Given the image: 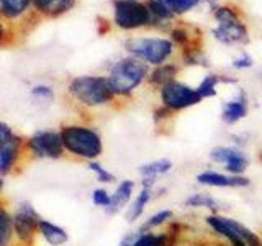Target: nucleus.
I'll return each instance as SVG.
<instances>
[{"label": "nucleus", "instance_id": "nucleus-1", "mask_svg": "<svg viewBox=\"0 0 262 246\" xmlns=\"http://www.w3.org/2000/svg\"><path fill=\"white\" fill-rule=\"evenodd\" d=\"M64 150L72 158L97 161L103 154V141L95 128L84 125H64L59 131Z\"/></svg>", "mask_w": 262, "mask_h": 246}, {"label": "nucleus", "instance_id": "nucleus-2", "mask_svg": "<svg viewBox=\"0 0 262 246\" xmlns=\"http://www.w3.org/2000/svg\"><path fill=\"white\" fill-rule=\"evenodd\" d=\"M149 77L147 64L138 57H123L113 64L108 74V82L115 97L131 95L135 90Z\"/></svg>", "mask_w": 262, "mask_h": 246}, {"label": "nucleus", "instance_id": "nucleus-3", "mask_svg": "<svg viewBox=\"0 0 262 246\" xmlns=\"http://www.w3.org/2000/svg\"><path fill=\"white\" fill-rule=\"evenodd\" d=\"M69 94L85 107H102L115 98L110 82L103 76H79L72 79Z\"/></svg>", "mask_w": 262, "mask_h": 246}, {"label": "nucleus", "instance_id": "nucleus-4", "mask_svg": "<svg viewBox=\"0 0 262 246\" xmlns=\"http://www.w3.org/2000/svg\"><path fill=\"white\" fill-rule=\"evenodd\" d=\"M126 49L138 59L151 66H162L174 51V45L164 38H133L126 41Z\"/></svg>", "mask_w": 262, "mask_h": 246}, {"label": "nucleus", "instance_id": "nucleus-5", "mask_svg": "<svg viewBox=\"0 0 262 246\" xmlns=\"http://www.w3.org/2000/svg\"><path fill=\"white\" fill-rule=\"evenodd\" d=\"M208 159L211 164L221 166L225 172L233 176H246L251 164L249 154L233 145H218L211 148L208 153Z\"/></svg>", "mask_w": 262, "mask_h": 246}, {"label": "nucleus", "instance_id": "nucleus-6", "mask_svg": "<svg viewBox=\"0 0 262 246\" xmlns=\"http://www.w3.org/2000/svg\"><path fill=\"white\" fill-rule=\"evenodd\" d=\"M159 95H161V105L167 107L174 113L199 105L203 100L195 87L184 84V82H180L177 79L170 80L169 84L164 86L159 90Z\"/></svg>", "mask_w": 262, "mask_h": 246}, {"label": "nucleus", "instance_id": "nucleus-7", "mask_svg": "<svg viewBox=\"0 0 262 246\" xmlns=\"http://www.w3.org/2000/svg\"><path fill=\"white\" fill-rule=\"evenodd\" d=\"M151 18L147 5L138 0H115V22L120 28L131 30L143 27Z\"/></svg>", "mask_w": 262, "mask_h": 246}, {"label": "nucleus", "instance_id": "nucleus-8", "mask_svg": "<svg viewBox=\"0 0 262 246\" xmlns=\"http://www.w3.org/2000/svg\"><path fill=\"white\" fill-rule=\"evenodd\" d=\"M216 20H218V28L213 30L215 35L220 41L228 45L233 43H246L248 41V35H246V28L243 27V23L237 20L236 13L231 8H218L216 10Z\"/></svg>", "mask_w": 262, "mask_h": 246}, {"label": "nucleus", "instance_id": "nucleus-9", "mask_svg": "<svg viewBox=\"0 0 262 246\" xmlns=\"http://www.w3.org/2000/svg\"><path fill=\"white\" fill-rule=\"evenodd\" d=\"M28 148L33 156L41 159H61L66 154L61 135L57 131H38L28 139Z\"/></svg>", "mask_w": 262, "mask_h": 246}, {"label": "nucleus", "instance_id": "nucleus-10", "mask_svg": "<svg viewBox=\"0 0 262 246\" xmlns=\"http://www.w3.org/2000/svg\"><path fill=\"white\" fill-rule=\"evenodd\" d=\"M195 182L207 189H248L251 179L248 176H233L225 171L205 169L195 176Z\"/></svg>", "mask_w": 262, "mask_h": 246}, {"label": "nucleus", "instance_id": "nucleus-11", "mask_svg": "<svg viewBox=\"0 0 262 246\" xmlns=\"http://www.w3.org/2000/svg\"><path fill=\"white\" fill-rule=\"evenodd\" d=\"M39 215L30 203H21L13 215V233L20 241H30L39 232Z\"/></svg>", "mask_w": 262, "mask_h": 246}, {"label": "nucleus", "instance_id": "nucleus-12", "mask_svg": "<svg viewBox=\"0 0 262 246\" xmlns=\"http://www.w3.org/2000/svg\"><path fill=\"white\" fill-rule=\"evenodd\" d=\"M249 113V98L243 89L236 90V95L231 100H225L221 104V120L226 125H236L244 120Z\"/></svg>", "mask_w": 262, "mask_h": 246}, {"label": "nucleus", "instance_id": "nucleus-13", "mask_svg": "<svg viewBox=\"0 0 262 246\" xmlns=\"http://www.w3.org/2000/svg\"><path fill=\"white\" fill-rule=\"evenodd\" d=\"M138 184L133 179H123L115 186V191L112 192V202L108 205V209L105 210L106 215H117L121 210H126L131 200L135 199V195L138 192Z\"/></svg>", "mask_w": 262, "mask_h": 246}, {"label": "nucleus", "instance_id": "nucleus-14", "mask_svg": "<svg viewBox=\"0 0 262 246\" xmlns=\"http://www.w3.org/2000/svg\"><path fill=\"white\" fill-rule=\"evenodd\" d=\"M184 205L190 210H207L208 213H223V210L228 209L225 202H221L213 194H208L205 191L192 192L190 195H187Z\"/></svg>", "mask_w": 262, "mask_h": 246}, {"label": "nucleus", "instance_id": "nucleus-15", "mask_svg": "<svg viewBox=\"0 0 262 246\" xmlns=\"http://www.w3.org/2000/svg\"><path fill=\"white\" fill-rule=\"evenodd\" d=\"M152 200H154V189L139 187L136 195H135V199L131 200V203L128 205V209L125 210V218H126L128 223L135 225L136 221L146 213V209L149 207V203Z\"/></svg>", "mask_w": 262, "mask_h": 246}, {"label": "nucleus", "instance_id": "nucleus-16", "mask_svg": "<svg viewBox=\"0 0 262 246\" xmlns=\"http://www.w3.org/2000/svg\"><path fill=\"white\" fill-rule=\"evenodd\" d=\"M21 139L18 136H12L8 141L0 148V174H8L15 166L16 159L20 156Z\"/></svg>", "mask_w": 262, "mask_h": 246}, {"label": "nucleus", "instance_id": "nucleus-17", "mask_svg": "<svg viewBox=\"0 0 262 246\" xmlns=\"http://www.w3.org/2000/svg\"><path fill=\"white\" fill-rule=\"evenodd\" d=\"M174 171V162L169 158H159V159H152L149 162H144L138 168V172L141 177H164L170 174Z\"/></svg>", "mask_w": 262, "mask_h": 246}, {"label": "nucleus", "instance_id": "nucleus-18", "mask_svg": "<svg viewBox=\"0 0 262 246\" xmlns=\"http://www.w3.org/2000/svg\"><path fill=\"white\" fill-rule=\"evenodd\" d=\"M176 220V213L170 209H159L158 212L151 213L141 225H139V230L143 232H158L161 228H166L167 225H170L172 221Z\"/></svg>", "mask_w": 262, "mask_h": 246}, {"label": "nucleus", "instance_id": "nucleus-19", "mask_svg": "<svg viewBox=\"0 0 262 246\" xmlns=\"http://www.w3.org/2000/svg\"><path fill=\"white\" fill-rule=\"evenodd\" d=\"M39 233L45 238L48 244L51 246H62L69 241V235L64 228L59 225H54L48 220H41L39 221Z\"/></svg>", "mask_w": 262, "mask_h": 246}, {"label": "nucleus", "instance_id": "nucleus-20", "mask_svg": "<svg viewBox=\"0 0 262 246\" xmlns=\"http://www.w3.org/2000/svg\"><path fill=\"white\" fill-rule=\"evenodd\" d=\"M179 72V68L174 64H162L158 66L154 71L149 72V77H147V82L149 86L156 87V89H162L166 84H169L170 80H176V76Z\"/></svg>", "mask_w": 262, "mask_h": 246}, {"label": "nucleus", "instance_id": "nucleus-21", "mask_svg": "<svg viewBox=\"0 0 262 246\" xmlns=\"http://www.w3.org/2000/svg\"><path fill=\"white\" fill-rule=\"evenodd\" d=\"M74 2L76 0H35V5L46 15H59L72 8Z\"/></svg>", "mask_w": 262, "mask_h": 246}, {"label": "nucleus", "instance_id": "nucleus-22", "mask_svg": "<svg viewBox=\"0 0 262 246\" xmlns=\"http://www.w3.org/2000/svg\"><path fill=\"white\" fill-rule=\"evenodd\" d=\"M220 82H221V77L218 76V74H208V76H205L200 80V84L195 89H196V92H199V95L205 100V98H211L218 94Z\"/></svg>", "mask_w": 262, "mask_h": 246}, {"label": "nucleus", "instance_id": "nucleus-23", "mask_svg": "<svg viewBox=\"0 0 262 246\" xmlns=\"http://www.w3.org/2000/svg\"><path fill=\"white\" fill-rule=\"evenodd\" d=\"M13 236V218L0 209V246H8Z\"/></svg>", "mask_w": 262, "mask_h": 246}, {"label": "nucleus", "instance_id": "nucleus-24", "mask_svg": "<svg viewBox=\"0 0 262 246\" xmlns=\"http://www.w3.org/2000/svg\"><path fill=\"white\" fill-rule=\"evenodd\" d=\"M30 4V0H2V5H0V12H2L8 18H13V16L21 15Z\"/></svg>", "mask_w": 262, "mask_h": 246}, {"label": "nucleus", "instance_id": "nucleus-25", "mask_svg": "<svg viewBox=\"0 0 262 246\" xmlns=\"http://www.w3.org/2000/svg\"><path fill=\"white\" fill-rule=\"evenodd\" d=\"M87 168H89L90 172H94L97 182H100V184H113L115 180H117V177H115L106 168H103L102 164L98 162V159L97 161H89Z\"/></svg>", "mask_w": 262, "mask_h": 246}, {"label": "nucleus", "instance_id": "nucleus-26", "mask_svg": "<svg viewBox=\"0 0 262 246\" xmlns=\"http://www.w3.org/2000/svg\"><path fill=\"white\" fill-rule=\"evenodd\" d=\"M161 2L167 7V10L174 13H185L188 10H192L195 5H199L202 0H161Z\"/></svg>", "mask_w": 262, "mask_h": 246}, {"label": "nucleus", "instance_id": "nucleus-27", "mask_svg": "<svg viewBox=\"0 0 262 246\" xmlns=\"http://www.w3.org/2000/svg\"><path fill=\"white\" fill-rule=\"evenodd\" d=\"M90 199H92V203L95 205V207L106 210V209H108L110 202H112V194L106 191L105 187H97L92 191Z\"/></svg>", "mask_w": 262, "mask_h": 246}, {"label": "nucleus", "instance_id": "nucleus-28", "mask_svg": "<svg viewBox=\"0 0 262 246\" xmlns=\"http://www.w3.org/2000/svg\"><path fill=\"white\" fill-rule=\"evenodd\" d=\"M147 8H149V13L154 16L156 20L172 18V13L167 10V7L164 5L161 0H149V2H147Z\"/></svg>", "mask_w": 262, "mask_h": 246}, {"label": "nucleus", "instance_id": "nucleus-29", "mask_svg": "<svg viewBox=\"0 0 262 246\" xmlns=\"http://www.w3.org/2000/svg\"><path fill=\"white\" fill-rule=\"evenodd\" d=\"M172 115H174V112L169 110L167 107L161 105V107H158V109L154 110V121L158 123V125H162L166 120L172 118Z\"/></svg>", "mask_w": 262, "mask_h": 246}, {"label": "nucleus", "instance_id": "nucleus-30", "mask_svg": "<svg viewBox=\"0 0 262 246\" xmlns=\"http://www.w3.org/2000/svg\"><path fill=\"white\" fill-rule=\"evenodd\" d=\"M252 64H254L252 57L249 54H243L233 61V68L234 69H249V68H252Z\"/></svg>", "mask_w": 262, "mask_h": 246}, {"label": "nucleus", "instance_id": "nucleus-31", "mask_svg": "<svg viewBox=\"0 0 262 246\" xmlns=\"http://www.w3.org/2000/svg\"><path fill=\"white\" fill-rule=\"evenodd\" d=\"M33 95L35 97H39V98H45V100H51V98L54 97L53 90L46 87V86H38L33 89Z\"/></svg>", "mask_w": 262, "mask_h": 246}, {"label": "nucleus", "instance_id": "nucleus-32", "mask_svg": "<svg viewBox=\"0 0 262 246\" xmlns=\"http://www.w3.org/2000/svg\"><path fill=\"white\" fill-rule=\"evenodd\" d=\"M229 141H231L233 146L244 150V148L248 146V135H244V133H233L231 136H229Z\"/></svg>", "mask_w": 262, "mask_h": 246}, {"label": "nucleus", "instance_id": "nucleus-33", "mask_svg": "<svg viewBox=\"0 0 262 246\" xmlns=\"http://www.w3.org/2000/svg\"><path fill=\"white\" fill-rule=\"evenodd\" d=\"M12 136H13L12 128L8 127V125H5V123L0 121V148H2Z\"/></svg>", "mask_w": 262, "mask_h": 246}, {"label": "nucleus", "instance_id": "nucleus-34", "mask_svg": "<svg viewBox=\"0 0 262 246\" xmlns=\"http://www.w3.org/2000/svg\"><path fill=\"white\" fill-rule=\"evenodd\" d=\"M136 235H138V230H133V232H128V233L120 240L118 246H131V244H133V241H135Z\"/></svg>", "mask_w": 262, "mask_h": 246}, {"label": "nucleus", "instance_id": "nucleus-35", "mask_svg": "<svg viewBox=\"0 0 262 246\" xmlns=\"http://www.w3.org/2000/svg\"><path fill=\"white\" fill-rule=\"evenodd\" d=\"M159 186V180L156 177H141L139 180V187H149V189H156Z\"/></svg>", "mask_w": 262, "mask_h": 246}, {"label": "nucleus", "instance_id": "nucleus-36", "mask_svg": "<svg viewBox=\"0 0 262 246\" xmlns=\"http://www.w3.org/2000/svg\"><path fill=\"white\" fill-rule=\"evenodd\" d=\"M172 38H174L176 43H185L187 41V31L185 30H174L172 31Z\"/></svg>", "mask_w": 262, "mask_h": 246}, {"label": "nucleus", "instance_id": "nucleus-37", "mask_svg": "<svg viewBox=\"0 0 262 246\" xmlns=\"http://www.w3.org/2000/svg\"><path fill=\"white\" fill-rule=\"evenodd\" d=\"M229 246H246V243H244V241H237V243H234V244H229Z\"/></svg>", "mask_w": 262, "mask_h": 246}, {"label": "nucleus", "instance_id": "nucleus-38", "mask_svg": "<svg viewBox=\"0 0 262 246\" xmlns=\"http://www.w3.org/2000/svg\"><path fill=\"white\" fill-rule=\"evenodd\" d=\"M2 189H4V179H0V192H2Z\"/></svg>", "mask_w": 262, "mask_h": 246}, {"label": "nucleus", "instance_id": "nucleus-39", "mask_svg": "<svg viewBox=\"0 0 262 246\" xmlns=\"http://www.w3.org/2000/svg\"><path fill=\"white\" fill-rule=\"evenodd\" d=\"M2 33H4V28H2V25H0V38H2Z\"/></svg>", "mask_w": 262, "mask_h": 246}, {"label": "nucleus", "instance_id": "nucleus-40", "mask_svg": "<svg viewBox=\"0 0 262 246\" xmlns=\"http://www.w3.org/2000/svg\"><path fill=\"white\" fill-rule=\"evenodd\" d=\"M259 158H260V161H262V148H260V153H259Z\"/></svg>", "mask_w": 262, "mask_h": 246}, {"label": "nucleus", "instance_id": "nucleus-41", "mask_svg": "<svg viewBox=\"0 0 262 246\" xmlns=\"http://www.w3.org/2000/svg\"><path fill=\"white\" fill-rule=\"evenodd\" d=\"M0 5H2V0H0Z\"/></svg>", "mask_w": 262, "mask_h": 246}]
</instances>
